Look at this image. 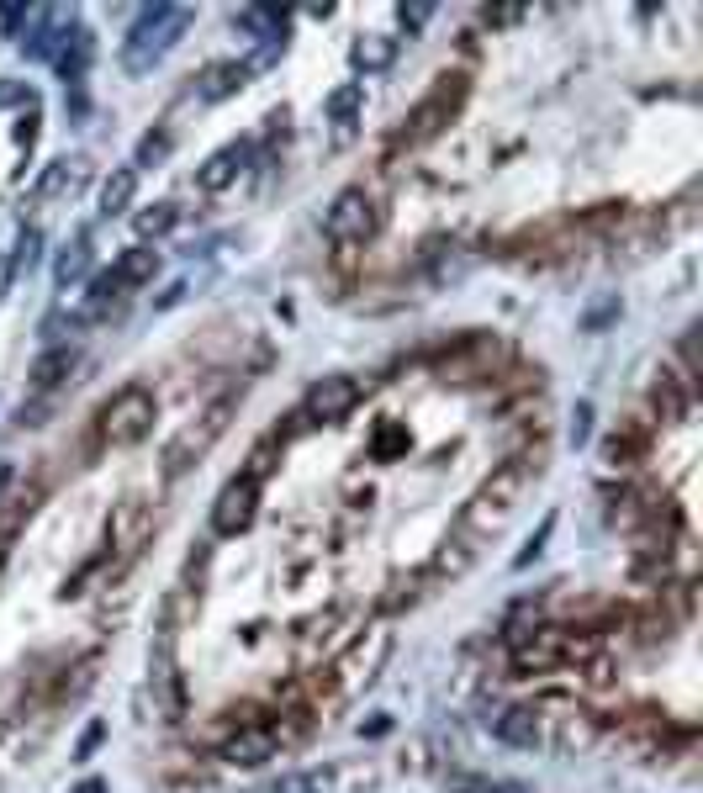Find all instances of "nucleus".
<instances>
[{
  "instance_id": "f257e3e1",
  "label": "nucleus",
  "mask_w": 703,
  "mask_h": 793,
  "mask_svg": "<svg viewBox=\"0 0 703 793\" xmlns=\"http://www.w3.org/2000/svg\"><path fill=\"white\" fill-rule=\"evenodd\" d=\"M191 22H196L191 6H170V0L143 6L138 22L127 27V38H122V69L127 75H148V69H154L185 32H191Z\"/></svg>"
},
{
  "instance_id": "f03ea898",
  "label": "nucleus",
  "mask_w": 703,
  "mask_h": 793,
  "mask_svg": "<svg viewBox=\"0 0 703 793\" xmlns=\"http://www.w3.org/2000/svg\"><path fill=\"white\" fill-rule=\"evenodd\" d=\"M524 487H529V466L524 460H513V466H503L492 476L487 487H481L471 503H466V529L471 534H492V529H503L508 524V513L518 508V497H524Z\"/></svg>"
},
{
  "instance_id": "7ed1b4c3",
  "label": "nucleus",
  "mask_w": 703,
  "mask_h": 793,
  "mask_svg": "<svg viewBox=\"0 0 703 793\" xmlns=\"http://www.w3.org/2000/svg\"><path fill=\"white\" fill-rule=\"evenodd\" d=\"M154 429V392L148 386H122L101 408V439L106 445H138Z\"/></svg>"
},
{
  "instance_id": "20e7f679",
  "label": "nucleus",
  "mask_w": 703,
  "mask_h": 793,
  "mask_svg": "<svg viewBox=\"0 0 703 793\" xmlns=\"http://www.w3.org/2000/svg\"><path fill=\"white\" fill-rule=\"evenodd\" d=\"M376 228H381V212H376V201H370L360 186L339 191L333 207L323 212V233L333 238V244H365Z\"/></svg>"
},
{
  "instance_id": "39448f33",
  "label": "nucleus",
  "mask_w": 703,
  "mask_h": 793,
  "mask_svg": "<svg viewBox=\"0 0 703 793\" xmlns=\"http://www.w3.org/2000/svg\"><path fill=\"white\" fill-rule=\"evenodd\" d=\"M228 413H233V402H217V408L201 418V423L180 429V434L170 439V450H164V476H180L185 466H196V455H207V450L217 445V434L228 429Z\"/></svg>"
},
{
  "instance_id": "423d86ee",
  "label": "nucleus",
  "mask_w": 703,
  "mask_h": 793,
  "mask_svg": "<svg viewBox=\"0 0 703 793\" xmlns=\"http://www.w3.org/2000/svg\"><path fill=\"white\" fill-rule=\"evenodd\" d=\"M360 402V381L355 376H323V381H312V392H307V402H302V418H312V423H339L349 408Z\"/></svg>"
},
{
  "instance_id": "0eeeda50",
  "label": "nucleus",
  "mask_w": 703,
  "mask_h": 793,
  "mask_svg": "<svg viewBox=\"0 0 703 793\" xmlns=\"http://www.w3.org/2000/svg\"><path fill=\"white\" fill-rule=\"evenodd\" d=\"M254 508H259V482H249V476H233V482L217 492L212 529H217V534H238V529H249V524H254Z\"/></svg>"
},
{
  "instance_id": "6e6552de",
  "label": "nucleus",
  "mask_w": 703,
  "mask_h": 793,
  "mask_svg": "<svg viewBox=\"0 0 703 793\" xmlns=\"http://www.w3.org/2000/svg\"><path fill=\"white\" fill-rule=\"evenodd\" d=\"M460 96H466V80L444 75V80L434 85V96L423 101V106H418L413 117H407V122H413V127H407V143H423V138H434L439 127L450 122V112H455V106H460Z\"/></svg>"
},
{
  "instance_id": "1a4fd4ad",
  "label": "nucleus",
  "mask_w": 703,
  "mask_h": 793,
  "mask_svg": "<svg viewBox=\"0 0 703 793\" xmlns=\"http://www.w3.org/2000/svg\"><path fill=\"white\" fill-rule=\"evenodd\" d=\"M487 725H492V735L503 746H518V751H534L540 746V714L534 709H497V714H487Z\"/></svg>"
},
{
  "instance_id": "9d476101",
  "label": "nucleus",
  "mask_w": 703,
  "mask_h": 793,
  "mask_svg": "<svg viewBox=\"0 0 703 793\" xmlns=\"http://www.w3.org/2000/svg\"><path fill=\"white\" fill-rule=\"evenodd\" d=\"M265 756H275V730H265V725H244L238 735L222 741V762H233V767H259Z\"/></svg>"
},
{
  "instance_id": "9b49d317",
  "label": "nucleus",
  "mask_w": 703,
  "mask_h": 793,
  "mask_svg": "<svg viewBox=\"0 0 703 793\" xmlns=\"http://www.w3.org/2000/svg\"><path fill=\"white\" fill-rule=\"evenodd\" d=\"M249 154H254V143H228V149H217L207 164H201V191H222V186H233L238 175H244V164H249Z\"/></svg>"
},
{
  "instance_id": "f8f14e48",
  "label": "nucleus",
  "mask_w": 703,
  "mask_h": 793,
  "mask_svg": "<svg viewBox=\"0 0 703 793\" xmlns=\"http://www.w3.org/2000/svg\"><path fill=\"white\" fill-rule=\"evenodd\" d=\"M249 85V64H212L207 75L196 80V101H228V96H238V90Z\"/></svg>"
},
{
  "instance_id": "ddd939ff",
  "label": "nucleus",
  "mask_w": 703,
  "mask_h": 793,
  "mask_svg": "<svg viewBox=\"0 0 703 793\" xmlns=\"http://www.w3.org/2000/svg\"><path fill=\"white\" fill-rule=\"evenodd\" d=\"M90 59H96V38H90L85 27H74L69 38H64V48H59V59H53V69H59V75L74 85V80H85Z\"/></svg>"
},
{
  "instance_id": "4468645a",
  "label": "nucleus",
  "mask_w": 703,
  "mask_h": 793,
  "mask_svg": "<svg viewBox=\"0 0 703 793\" xmlns=\"http://www.w3.org/2000/svg\"><path fill=\"white\" fill-rule=\"evenodd\" d=\"M154 270H159V249H148V244H138V249H127L117 265H111L106 275L117 281V291H127V286H143V281H154Z\"/></svg>"
},
{
  "instance_id": "2eb2a0df",
  "label": "nucleus",
  "mask_w": 703,
  "mask_h": 793,
  "mask_svg": "<svg viewBox=\"0 0 703 793\" xmlns=\"http://www.w3.org/2000/svg\"><path fill=\"white\" fill-rule=\"evenodd\" d=\"M233 22L244 27L254 43L286 38V11H275V6H244V11H233Z\"/></svg>"
},
{
  "instance_id": "dca6fc26",
  "label": "nucleus",
  "mask_w": 703,
  "mask_h": 793,
  "mask_svg": "<svg viewBox=\"0 0 703 793\" xmlns=\"http://www.w3.org/2000/svg\"><path fill=\"white\" fill-rule=\"evenodd\" d=\"M138 196V170L127 164V170H111L106 186H101V217H122L127 207H133Z\"/></svg>"
},
{
  "instance_id": "f3484780",
  "label": "nucleus",
  "mask_w": 703,
  "mask_h": 793,
  "mask_svg": "<svg viewBox=\"0 0 703 793\" xmlns=\"http://www.w3.org/2000/svg\"><path fill=\"white\" fill-rule=\"evenodd\" d=\"M74 360H80V349H74V344L48 349V355L32 365V392H48V386H59V381L74 371Z\"/></svg>"
},
{
  "instance_id": "a211bd4d",
  "label": "nucleus",
  "mask_w": 703,
  "mask_h": 793,
  "mask_svg": "<svg viewBox=\"0 0 703 793\" xmlns=\"http://www.w3.org/2000/svg\"><path fill=\"white\" fill-rule=\"evenodd\" d=\"M397 53V38H381V32H365V38L355 43V69H365V75H376V69L392 64Z\"/></svg>"
},
{
  "instance_id": "6ab92c4d",
  "label": "nucleus",
  "mask_w": 703,
  "mask_h": 793,
  "mask_svg": "<svg viewBox=\"0 0 703 793\" xmlns=\"http://www.w3.org/2000/svg\"><path fill=\"white\" fill-rule=\"evenodd\" d=\"M85 270H90V238H80L74 249H64V254H59V265H53V275H59V286H74Z\"/></svg>"
},
{
  "instance_id": "aec40b11",
  "label": "nucleus",
  "mask_w": 703,
  "mask_h": 793,
  "mask_svg": "<svg viewBox=\"0 0 703 793\" xmlns=\"http://www.w3.org/2000/svg\"><path fill=\"white\" fill-rule=\"evenodd\" d=\"M360 106H365V85H360V80H355V85H339V90L328 96V117H333V122H355Z\"/></svg>"
},
{
  "instance_id": "412c9836",
  "label": "nucleus",
  "mask_w": 703,
  "mask_h": 793,
  "mask_svg": "<svg viewBox=\"0 0 703 793\" xmlns=\"http://www.w3.org/2000/svg\"><path fill=\"white\" fill-rule=\"evenodd\" d=\"M175 217H180V207H170V201H159L154 212H143V217H138V233H143V238H154V233H170V228H175Z\"/></svg>"
},
{
  "instance_id": "4be33fe9",
  "label": "nucleus",
  "mask_w": 703,
  "mask_h": 793,
  "mask_svg": "<svg viewBox=\"0 0 703 793\" xmlns=\"http://www.w3.org/2000/svg\"><path fill=\"white\" fill-rule=\"evenodd\" d=\"M64 186H74V170H69V164H53V170H48L43 180H37V196L48 201L53 191H64Z\"/></svg>"
},
{
  "instance_id": "5701e85b",
  "label": "nucleus",
  "mask_w": 703,
  "mask_h": 793,
  "mask_svg": "<svg viewBox=\"0 0 703 793\" xmlns=\"http://www.w3.org/2000/svg\"><path fill=\"white\" fill-rule=\"evenodd\" d=\"M106 741V725L96 719V725H85V735H80V746H74V762H90L96 756V746Z\"/></svg>"
},
{
  "instance_id": "b1692460",
  "label": "nucleus",
  "mask_w": 703,
  "mask_h": 793,
  "mask_svg": "<svg viewBox=\"0 0 703 793\" xmlns=\"http://www.w3.org/2000/svg\"><path fill=\"white\" fill-rule=\"evenodd\" d=\"M170 154V133H148L143 143H138V164H154V159H164Z\"/></svg>"
},
{
  "instance_id": "393cba45",
  "label": "nucleus",
  "mask_w": 703,
  "mask_h": 793,
  "mask_svg": "<svg viewBox=\"0 0 703 793\" xmlns=\"http://www.w3.org/2000/svg\"><path fill=\"white\" fill-rule=\"evenodd\" d=\"M37 249H43V238H37V233H22V244H16V254H11V270L37 265Z\"/></svg>"
},
{
  "instance_id": "a878e982",
  "label": "nucleus",
  "mask_w": 703,
  "mask_h": 793,
  "mask_svg": "<svg viewBox=\"0 0 703 793\" xmlns=\"http://www.w3.org/2000/svg\"><path fill=\"white\" fill-rule=\"evenodd\" d=\"M550 529H555V519H545V524H540V534L529 540V550H518V561H513V566H529L534 556H540V550H545V540H550Z\"/></svg>"
},
{
  "instance_id": "bb28decb",
  "label": "nucleus",
  "mask_w": 703,
  "mask_h": 793,
  "mask_svg": "<svg viewBox=\"0 0 703 793\" xmlns=\"http://www.w3.org/2000/svg\"><path fill=\"white\" fill-rule=\"evenodd\" d=\"M270 793H318V778H307V772H296V778H281Z\"/></svg>"
},
{
  "instance_id": "cd10ccee",
  "label": "nucleus",
  "mask_w": 703,
  "mask_h": 793,
  "mask_svg": "<svg viewBox=\"0 0 703 793\" xmlns=\"http://www.w3.org/2000/svg\"><path fill=\"white\" fill-rule=\"evenodd\" d=\"M32 16H37V11H27V6H6V11H0V27L16 38V32H22V22H32Z\"/></svg>"
},
{
  "instance_id": "c85d7f7f",
  "label": "nucleus",
  "mask_w": 703,
  "mask_h": 793,
  "mask_svg": "<svg viewBox=\"0 0 703 793\" xmlns=\"http://www.w3.org/2000/svg\"><path fill=\"white\" fill-rule=\"evenodd\" d=\"M397 16H402V27H407V32H418V27H423V22H429V16H434V6H402Z\"/></svg>"
},
{
  "instance_id": "c756f323",
  "label": "nucleus",
  "mask_w": 703,
  "mask_h": 793,
  "mask_svg": "<svg viewBox=\"0 0 703 793\" xmlns=\"http://www.w3.org/2000/svg\"><path fill=\"white\" fill-rule=\"evenodd\" d=\"M592 434V408H577V418H571V445H587Z\"/></svg>"
},
{
  "instance_id": "7c9ffc66",
  "label": "nucleus",
  "mask_w": 703,
  "mask_h": 793,
  "mask_svg": "<svg viewBox=\"0 0 703 793\" xmlns=\"http://www.w3.org/2000/svg\"><path fill=\"white\" fill-rule=\"evenodd\" d=\"M614 312H619V302H603V307H592V312H587L582 323H587V328H603L608 318H614Z\"/></svg>"
},
{
  "instance_id": "2f4dec72",
  "label": "nucleus",
  "mask_w": 703,
  "mask_h": 793,
  "mask_svg": "<svg viewBox=\"0 0 703 793\" xmlns=\"http://www.w3.org/2000/svg\"><path fill=\"white\" fill-rule=\"evenodd\" d=\"M11 101H32V90L27 85H0V106H11Z\"/></svg>"
},
{
  "instance_id": "473e14b6",
  "label": "nucleus",
  "mask_w": 703,
  "mask_h": 793,
  "mask_svg": "<svg viewBox=\"0 0 703 793\" xmlns=\"http://www.w3.org/2000/svg\"><path fill=\"white\" fill-rule=\"evenodd\" d=\"M185 291H191V286H185V281H175V286H170V291H164V297L154 302V307H159V312H164V307H175V302L185 297Z\"/></svg>"
},
{
  "instance_id": "72a5a7b5",
  "label": "nucleus",
  "mask_w": 703,
  "mask_h": 793,
  "mask_svg": "<svg viewBox=\"0 0 703 793\" xmlns=\"http://www.w3.org/2000/svg\"><path fill=\"white\" fill-rule=\"evenodd\" d=\"M492 793H529L524 783H492Z\"/></svg>"
},
{
  "instance_id": "f704fd0d",
  "label": "nucleus",
  "mask_w": 703,
  "mask_h": 793,
  "mask_svg": "<svg viewBox=\"0 0 703 793\" xmlns=\"http://www.w3.org/2000/svg\"><path fill=\"white\" fill-rule=\"evenodd\" d=\"M6 281H11V260H0V291H6Z\"/></svg>"
}]
</instances>
